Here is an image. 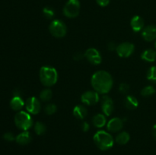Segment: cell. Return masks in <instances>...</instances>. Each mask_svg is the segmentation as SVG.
Segmentation results:
<instances>
[{
  "mask_svg": "<svg viewBox=\"0 0 156 155\" xmlns=\"http://www.w3.org/2000/svg\"><path fill=\"white\" fill-rule=\"evenodd\" d=\"M91 84L94 91L96 92L99 94H106L112 89L114 80L109 72L101 70L92 74Z\"/></svg>",
  "mask_w": 156,
  "mask_h": 155,
  "instance_id": "obj_1",
  "label": "cell"
},
{
  "mask_svg": "<svg viewBox=\"0 0 156 155\" xmlns=\"http://www.w3.org/2000/svg\"><path fill=\"white\" fill-rule=\"evenodd\" d=\"M40 81L43 85L51 87L56 84L58 81V73L53 67L45 65L41 67L39 71Z\"/></svg>",
  "mask_w": 156,
  "mask_h": 155,
  "instance_id": "obj_2",
  "label": "cell"
},
{
  "mask_svg": "<svg viewBox=\"0 0 156 155\" xmlns=\"http://www.w3.org/2000/svg\"><path fill=\"white\" fill-rule=\"evenodd\" d=\"M94 144L101 150H107L113 147L114 143L112 135L105 131H98L93 137Z\"/></svg>",
  "mask_w": 156,
  "mask_h": 155,
  "instance_id": "obj_3",
  "label": "cell"
},
{
  "mask_svg": "<svg viewBox=\"0 0 156 155\" xmlns=\"http://www.w3.org/2000/svg\"><path fill=\"white\" fill-rule=\"evenodd\" d=\"M15 123L17 128L22 131H27L34 126L31 115L25 111H19L15 115Z\"/></svg>",
  "mask_w": 156,
  "mask_h": 155,
  "instance_id": "obj_4",
  "label": "cell"
},
{
  "mask_svg": "<svg viewBox=\"0 0 156 155\" xmlns=\"http://www.w3.org/2000/svg\"><path fill=\"white\" fill-rule=\"evenodd\" d=\"M50 33L54 37L62 38L66 35L67 27L65 23L61 20H53L49 26Z\"/></svg>",
  "mask_w": 156,
  "mask_h": 155,
  "instance_id": "obj_5",
  "label": "cell"
},
{
  "mask_svg": "<svg viewBox=\"0 0 156 155\" xmlns=\"http://www.w3.org/2000/svg\"><path fill=\"white\" fill-rule=\"evenodd\" d=\"M79 0H68L63 8V15L69 18H74L79 15L80 12Z\"/></svg>",
  "mask_w": 156,
  "mask_h": 155,
  "instance_id": "obj_6",
  "label": "cell"
},
{
  "mask_svg": "<svg viewBox=\"0 0 156 155\" xmlns=\"http://www.w3.org/2000/svg\"><path fill=\"white\" fill-rule=\"evenodd\" d=\"M135 46L134 44L129 42H123L117 46L116 51L117 55L121 58H127L133 53Z\"/></svg>",
  "mask_w": 156,
  "mask_h": 155,
  "instance_id": "obj_7",
  "label": "cell"
},
{
  "mask_svg": "<svg viewBox=\"0 0 156 155\" xmlns=\"http://www.w3.org/2000/svg\"><path fill=\"white\" fill-rule=\"evenodd\" d=\"M99 100H100L99 94L95 91H85L81 96V101L84 104L88 105V106L95 105L98 102H99Z\"/></svg>",
  "mask_w": 156,
  "mask_h": 155,
  "instance_id": "obj_8",
  "label": "cell"
},
{
  "mask_svg": "<svg viewBox=\"0 0 156 155\" xmlns=\"http://www.w3.org/2000/svg\"><path fill=\"white\" fill-rule=\"evenodd\" d=\"M25 107L27 112L33 115H37L41 112V105L39 99L35 97H29L25 102Z\"/></svg>",
  "mask_w": 156,
  "mask_h": 155,
  "instance_id": "obj_9",
  "label": "cell"
},
{
  "mask_svg": "<svg viewBox=\"0 0 156 155\" xmlns=\"http://www.w3.org/2000/svg\"><path fill=\"white\" fill-rule=\"evenodd\" d=\"M85 57L90 63L94 65H99L102 62L101 55L95 48L88 49L85 53Z\"/></svg>",
  "mask_w": 156,
  "mask_h": 155,
  "instance_id": "obj_10",
  "label": "cell"
},
{
  "mask_svg": "<svg viewBox=\"0 0 156 155\" xmlns=\"http://www.w3.org/2000/svg\"><path fill=\"white\" fill-rule=\"evenodd\" d=\"M101 106L104 114L107 116H109L113 113L114 110V101L109 96L104 95L101 99Z\"/></svg>",
  "mask_w": 156,
  "mask_h": 155,
  "instance_id": "obj_11",
  "label": "cell"
},
{
  "mask_svg": "<svg viewBox=\"0 0 156 155\" xmlns=\"http://www.w3.org/2000/svg\"><path fill=\"white\" fill-rule=\"evenodd\" d=\"M123 127V120L118 117H114L109 120L107 123V129L111 132H120Z\"/></svg>",
  "mask_w": 156,
  "mask_h": 155,
  "instance_id": "obj_12",
  "label": "cell"
},
{
  "mask_svg": "<svg viewBox=\"0 0 156 155\" xmlns=\"http://www.w3.org/2000/svg\"><path fill=\"white\" fill-rule=\"evenodd\" d=\"M142 36L147 42L156 40V26L148 25L142 30Z\"/></svg>",
  "mask_w": 156,
  "mask_h": 155,
  "instance_id": "obj_13",
  "label": "cell"
},
{
  "mask_svg": "<svg viewBox=\"0 0 156 155\" xmlns=\"http://www.w3.org/2000/svg\"><path fill=\"white\" fill-rule=\"evenodd\" d=\"M130 26L135 33L142 31L144 28V20L139 15L133 16L130 21Z\"/></svg>",
  "mask_w": 156,
  "mask_h": 155,
  "instance_id": "obj_14",
  "label": "cell"
},
{
  "mask_svg": "<svg viewBox=\"0 0 156 155\" xmlns=\"http://www.w3.org/2000/svg\"><path fill=\"white\" fill-rule=\"evenodd\" d=\"M31 135L27 131H23L15 138V141L21 145H26L31 141Z\"/></svg>",
  "mask_w": 156,
  "mask_h": 155,
  "instance_id": "obj_15",
  "label": "cell"
},
{
  "mask_svg": "<svg viewBox=\"0 0 156 155\" xmlns=\"http://www.w3.org/2000/svg\"><path fill=\"white\" fill-rule=\"evenodd\" d=\"M24 106H25V103L20 96H14L10 101L11 108L15 111H21Z\"/></svg>",
  "mask_w": 156,
  "mask_h": 155,
  "instance_id": "obj_16",
  "label": "cell"
},
{
  "mask_svg": "<svg viewBox=\"0 0 156 155\" xmlns=\"http://www.w3.org/2000/svg\"><path fill=\"white\" fill-rule=\"evenodd\" d=\"M73 115L78 119H83L88 115V110L83 105H77L73 109Z\"/></svg>",
  "mask_w": 156,
  "mask_h": 155,
  "instance_id": "obj_17",
  "label": "cell"
},
{
  "mask_svg": "<svg viewBox=\"0 0 156 155\" xmlns=\"http://www.w3.org/2000/svg\"><path fill=\"white\" fill-rule=\"evenodd\" d=\"M124 106L128 109H135L138 107V100L134 96L128 95L124 99Z\"/></svg>",
  "mask_w": 156,
  "mask_h": 155,
  "instance_id": "obj_18",
  "label": "cell"
},
{
  "mask_svg": "<svg viewBox=\"0 0 156 155\" xmlns=\"http://www.w3.org/2000/svg\"><path fill=\"white\" fill-rule=\"evenodd\" d=\"M106 116L104 114H96L92 118V124L96 128H102L106 125Z\"/></svg>",
  "mask_w": 156,
  "mask_h": 155,
  "instance_id": "obj_19",
  "label": "cell"
},
{
  "mask_svg": "<svg viewBox=\"0 0 156 155\" xmlns=\"http://www.w3.org/2000/svg\"><path fill=\"white\" fill-rule=\"evenodd\" d=\"M142 59L148 62H153L156 59V51L152 49L146 50L141 54Z\"/></svg>",
  "mask_w": 156,
  "mask_h": 155,
  "instance_id": "obj_20",
  "label": "cell"
},
{
  "mask_svg": "<svg viewBox=\"0 0 156 155\" xmlns=\"http://www.w3.org/2000/svg\"><path fill=\"white\" fill-rule=\"evenodd\" d=\"M129 139H130V136H129V133L126 132H120L117 135V137L115 138V141L118 144L124 145V144H127L129 142Z\"/></svg>",
  "mask_w": 156,
  "mask_h": 155,
  "instance_id": "obj_21",
  "label": "cell"
},
{
  "mask_svg": "<svg viewBox=\"0 0 156 155\" xmlns=\"http://www.w3.org/2000/svg\"><path fill=\"white\" fill-rule=\"evenodd\" d=\"M53 97V91L50 88H46L40 93V100L44 102L50 101Z\"/></svg>",
  "mask_w": 156,
  "mask_h": 155,
  "instance_id": "obj_22",
  "label": "cell"
},
{
  "mask_svg": "<svg viewBox=\"0 0 156 155\" xmlns=\"http://www.w3.org/2000/svg\"><path fill=\"white\" fill-rule=\"evenodd\" d=\"M34 132H36L37 135H42L47 132V126L44 123L41 122H37L34 125Z\"/></svg>",
  "mask_w": 156,
  "mask_h": 155,
  "instance_id": "obj_23",
  "label": "cell"
},
{
  "mask_svg": "<svg viewBox=\"0 0 156 155\" xmlns=\"http://www.w3.org/2000/svg\"><path fill=\"white\" fill-rule=\"evenodd\" d=\"M155 93V88L152 85H149V86H146L144 88H143V90L141 91V95L143 97H148L152 96Z\"/></svg>",
  "mask_w": 156,
  "mask_h": 155,
  "instance_id": "obj_24",
  "label": "cell"
},
{
  "mask_svg": "<svg viewBox=\"0 0 156 155\" xmlns=\"http://www.w3.org/2000/svg\"><path fill=\"white\" fill-rule=\"evenodd\" d=\"M146 78L149 81L153 83H156V66H152L148 70Z\"/></svg>",
  "mask_w": 156,
  "mask_h": 155,
  "instance_id": "obj_25",
  "label": "cell"
},
{
  "mask_svg": "<svg viewBox=\"0 0 156 155\" xmlns=\"http://www.w3.org/2000/svg\"><path fill=\"white\" fill-rule=\"evenodd\" d=\"M56 110H57V107H56L54 103H49L44 108V112L48 115H51L54 114L56 112Z\"/></svg>",
  "mask_w": 156,
  "mask_h": 155,
  "instance_id": "obj_26",
  "label": "cell"
},
{
  "mask_svg": "<svg viewBox=\"0 0 156 155\" xmlns=\"http://www.w3.org/2000/svg\"><path fill=\"white\" fill-rule=\"evenodd\" d=\"M43 13L44 15L47 18V19H52L55 15V12L52 8L45 7L43 9Z\"/></svg>",
  "mask_w": 156,
  "mask_h": 155,
  "instance_id": "obj_27",
  "label": "cell"
},
{
  "mask_svg": "<svg viewBox=\"0 0 156 155\" xmlns=\"http://www.w3.org/2000/svg\"><path fill=\"white\" fill-rule=\"evenodd\" d=\"M129 86L126 83H121L119 86V91L122 94H126L129 91Z\"/></svg>",
  "mask_w": 156,
  "mask_h": 155,
  "instance_id": "obj_28",
  "label": "cell"
},
{
  "mask_svg": "<svg viewBox=\"0 0 156 155\" xmlns=\"http://www.w3.org/2000/svg\"><path fill=\"white\" fill-rule=\"evenodd\" d=\"M15 138H16V137H15L14 134L12 133V132H6V133H5L4 135H3V138L7 141H14V140H15Z\"/></svg>",
  "mask_w": 156,
  "mask_h": 155,
  "instance_id": "obj_29",
  "label": "cell"
},
{
  "mask_svg": "<svg viewBox=\"0 0 156 155\" xmlns=\"http://www.w3.org/2000/svg\"><path fill=\"white\" fill-rule=\"evenodd\" d=\"M96 2H97L98 5L101 7H106L110 3V0H96Z\"/></svg>",
  "mask_w": 156,
  "mask_h": 155,
  "instance_id": "obj_30",
  "label": "cell"
},
{
  "mask_svg": "<svg viewBox=\"0 0 156 155\" xmlns=\"http://www.w3.org/2000/svg\"><path fill=\"white\" fill-rule=\"evenodd\" d=\"M82 129L83 132H86L90 129V126L87 122H83L82 124Z\"/></svg>",
  "mask_w": 156,
  "mask_h": 155,
  "instance_id": "obj_31",
  "label": "cell"
},
{
  "mask_svg": "<svg viewBox=\"0 0 156 155\" xmlns=\"http://www.w3.org/2000/svg\"><path fill=\"white\" fill-rule=\"evenodd\" d=\"M117 46L116 45V43H114V42H110L108 43V50H111V51H114V50H115L116 49H117Z\"/></svg>",
  "mask_w": 156,
  "mask_h": 155,
  "instance_id": "obj_32",
  "label": "cell"
},
{
  "mask_svg": "<svg viewBox=\"0 0 156 155\" xmlns=\"http://www.w3.org/2000/svg\"><path fill=\"white\" fill-rule=\"evenodd\" d=\"M84 57H85V54H82V53H77L74 56V59L76 61H80L82 60Z\"/></svg>",
  "mask_w": 156,
  "mask_h": 155,
  "instance_id": "obj_33",
  "label": "cell"
},
{
  "mask_svg": "<svg viewBox=\"0 0 156 155\" xmlns=\"http://www.w3.org/2000/svg\"><path fill=\"white\" fill-rule=\"evenodd\" d=\"M152 135H153L154 138L156 140V124L154 125L153 127H152Z\"/></svg>",
  "mask_w": 156,
  "mask_h": 155,
  "instance_id": "obj_34",
  "label": "cell"
},
{
  "mask_svg": "<svg viewBox=\"0 0 156 155\" xmlns=\"http://www.w3.org/2000/svg\"><path fill=\"white\" fill-rule=\"evenodd\" d=\"M155 50H156V40H155Z\"/></svg>",
  "mask_w": 156,
  "mask_h": 155,
  "instance_id": "obj_35",
  "label": "cell"
}]
</instances>
